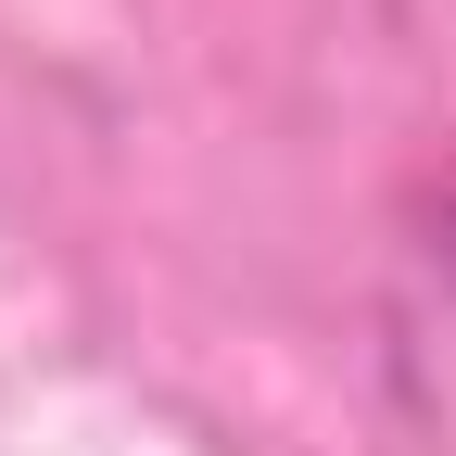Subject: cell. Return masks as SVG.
Listing matches in <instances>:
<instances>
[{"label": "cell", "instance_id": "1", "mask_svg": "<svg viewBox=\"0 0 456 456\" xmlns=\"http://www.w3.org/2000/svg\"><path fill=\"white\" fill-rule=\"evenodd\" d=\"M431 254H444V279H456V178H444V241H431Z\"/></svg>", "mask_w": 456, "mask_h": 456}]
</instances>
